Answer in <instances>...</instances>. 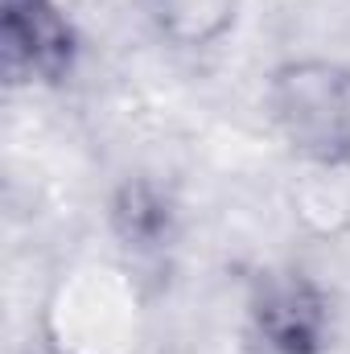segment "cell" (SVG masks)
<instances>
[{
	"mask_svg": "<svg viewBox=\"0 0 350 354\" xmlns=\"http://www.w3.org/2000/svg\"><path fill=\"white\" fill-rule=\"evenodd\" d=\"M79 50V29L58 0H0V54L12 83H66Z\"/></svg>",
	"mask_w": 350,
	"mask_h": 354,
	"instance_id": "3",
	"label": "cell"
},
{
	"mask_svg": "<svg viewBox=\"0 0 350 354\" xmlns=\"http://www.w3.org/2000/svg\"><path fill=\"white\" fill-rule=\"evenodd\" d=\"M235 0H157L161 29L181 46H206L214 41L231 21Z\"/></svg>",
	"mask_w": 350,
	"mask_h": 354,
	"instance_id": "5",
	"label": "cell"
},
{
	"mask_svg": "<svg viewBox=\"0 0 350 354\" xmlns=\"http://www.w3.org/2000/svg\"><path fill=\"white\" fill-rule=\"evenodd\" d=\"M248 330L260 354H326L334 342V309L313 276L264 272L248 297Z\"/></svg>",
	"mask_w": 350,
	"mask_h": 354,
	"instance_id": "2",
	"label": "cell"
},
{
	"mask_svg": "<svg viewBox=\"0 0 350 354\" xmlns=\"http://www.w3.org/2000/svg\"><path fill=\"white\" fill-rule=\"evenodd\" d=\"M111 231H116V239L132 256H157V252H165L177 235L174 198L157 181H149V177L124 181L116 189V198H111Z\"/></svg>",
	"mask_w": 350,
	"mask_h": 354,
	"instance_id": "4",
	"label": "cell"
},
{
	"mask_svg": "<svg viewBox=\"0 0 350 354\" xmlns=\"http://www.w3.org/2000/svg\"><path fill=\"white\" fill-rule=\"evenodd\" d=\"M264 103L293 157L317 169L350 165V66L330 58L284 62L272 71Z\"/></svg>",
	"mask_w": 350,
	"mask_h": 354,
	"instance_id": "1",
	"label": "cell"
}]
</instances>
